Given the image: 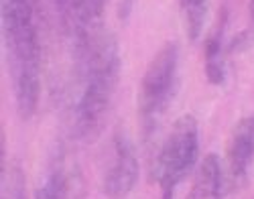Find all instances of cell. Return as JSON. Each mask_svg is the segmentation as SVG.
I'll use <instances>...</instances> for the list:
<instances>
[{
  "label": "cell",
  "mask_w": 254,
  "mask_h": 199,
  "mask_svg": "<svg viewBox=\"0 0 254 199\" xmlns=\"http://www.w3.org/2000/svg\"><path fill=\"white\" fill-rule=\"evenodd\" d=\"M250 16H252V23H254V0H250Z\"/></svg>",
  "instance_id": "13"
},
{
  "label": "cell",
  "mask_w": 254,
  "mask_h": 199,
  "mask_svg": "<svg viewBox=\"0 0 254 199\" xmlns=\"http://www.w3.org/2000/svg\"><path fill=\"white\" fill-rule=\"evenodd\" d=\"M77 187H79L77 173L67 163L65 154L59 150L53 152L43 179L35 189V199H75Z\"/></svg>",
  "instance_id": "7"
},
{
  "label": "cell",
  "mask_w": 254,
  "mask_h": 199,
  "mask_svg": "<svg viewBox=\"0 0 254 199\" xmlns=\"http://www.w3.org/2000/svg\"><path fill=\"white\" fill-rule=\"evenodd\" d=\"M222 35H224V25H220L214 33H211L207 43H205V77L214 85H222L226 81V65H224V55H222Z\"/></svg>",
  "instance_id": "9"
},
{
  "label": "cell",
  "mask_w": 254,
  "mask_h": 199,
  "mask_svg": "<svg viewBox=\"0 0 254 199\" xmlns=\"http://www.w3.org/2000/svg\"><path fill=\"white\" fill-rule=\"evenodd\" d=\"M226 181H228V173L224 171L220 159L211 152L197 169L195 183L189 199H222L228 189Z\"/></svg>",
  "instance_id": "8"
},
{
  "label": "cell",
  "mask_w": 254,
  "mask_h": 199,
  "mask_svg": "<svg viewBox=\"0 0 254 199\" xmlns=\"http://www.w3.org/2000/svg\"><path fill=\"white\" fill-rule=\"evenodd\" d=\"M179 6H181V18L187 39L197 41L207 18L209 0H179Z\"/></svg>",
  "instance_id": "10"
},
{
  "label": "cell",
  "mask_w": 254,
  "mask_h": 199,
  "mask_svg": "<svg viewBox=\"0 0 254 199\" xmlns=\"http://www.w3.org/2000/svg\"><path fill=\"white\" fill-rule=\"evenodd\" d=\"M138 181V161L134 154V146L126 132L118 130L112 138L110 165L104 173L102 191L110 199H124Z\"/></svg>",
  "instance_id": "5"
},
{
  "label": "cell",
  "mask_w": 254,
  "mask_h": 199,
  "mask_svg": "<svg viewBox=\"0 0 254 199\" xmlns=\"http://www.w3.org/2000/svg\"><path fill=\"white\" fill-rule=\"evenodd\" d=\"M2 33L16 112L23 120H29L37 110L41 87L33 0H2Z\"/></svg>",
  "instance_id": "2"
},
{
  "label": "cell",
  "mask_w": 254,
  "mask_h": 199,
  "mask_svg": "<svg viewBox=\"0 0 254 199\" xmlns=\"http://www.w3.org/2000/svg\"><path fill=\"white\" fill-rule=\"evenodd\" d=\"M8 199H27V189H25V177L18 167L12 169V175L8 179Z\"/></svg>",
  "instance_id": "11"
},
{
  "label": "cell",
  "mask_w": 254,
  "mask_h": 199,
  "mask_svg": "<svg viewBox=\"0 0 254 199\" xmlns=\"http://www.w3.org/2000/svg\"><path fill=\"white\" fill-rule=\"evenodd\" d=\"M179 45L165 43L157 55L149 61L138 90V118L142 126V138L149 140L167 112L177 92Z\"/></svg>",
  "instance_id": "3"
},
{
  "label": "cell",
  "mask_w": 254,
  "mask_h": 199,
  "mask_svg": "<svg viewBox=\"0 0 254 199\" xmlns=\"http://www.w3.org/2000/svg\"><path fill=\"white\" fill-rule=\"evenodd\" d=\"M163 199H173V189H163Z\"/></svg>",
  "instance_id": "12"
},
{
  "label": "cell",
  "mask_w": 254,
  "mask_h": 199,
  "mask_svg": "<svg viewBox=\"0 0 254 199\" xmlns=\"http://www.w3.org/2000/svg\"><path fill=\"white\" fill-rule=\"evenodd\" d=\"M79 96L71 112V132L77 140L92 142L100 136L110 112L120 75V51L110 31L98 27L75 49Z\"/></svg>",
  "instance_id": "1"
},
{
  "label": "cell",
  "mask_w": 254,
  "mask_h": 199,
  "mask_svg": "<svg viewBox=\"0 0 254 199\" xmlns=\"http://www.w3.org/2000/svg\"><path fill=\"white\" fill-rule=\"evenodd\" d=\"M228 179L234 185H244L250 163L254 159V114L238 120L228 140Z\"/></svg>",
  "instance_id": "6"
},
{
  "label": "cell",
  "mask_w": 254,
  "mask_h": 199,
  "mask_svg": "<svg viewBox=\"0 0 254 199\" xmlns=\"http://www.w3.org/2000/svg\"><path fill=\"white\" fill-rule=\"evenodd\" d=\"M199 128L191 114L181 116L163 140L153 165V179L163 189H175L197 163Z\"/></svg>",
  "instance_id": "4"
}]
</instances>
